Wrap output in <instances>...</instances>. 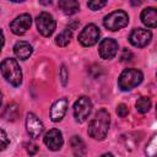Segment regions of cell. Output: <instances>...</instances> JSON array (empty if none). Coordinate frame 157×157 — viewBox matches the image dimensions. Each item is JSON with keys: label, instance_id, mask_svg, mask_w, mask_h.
<instances>
[{"label": "cell", "instance_id": "obj_1", "mask_svg": "<svg viewBox=\"0 0 157 157\" xmlns=\"http://www.w3.org/2000/svg\"><path fill=\"white\" fill-rule=\"evenodd\" d=\"M109 124H110L109 113L105 109H99L88 125V135L98 141L104 140L108 134Z\"/></svg>", "mask_w": 157, "mask_h": 157}, {"label": "cell", "instance_id": "obj_2", "mask_svg": "<svg viewBox=\"0 0 157 157\" xmlns=\"http://www.w3.org/2000/svg\"><path fill=\"white\" fill-rule=\"evenodd\" d=\"M0 71L4 78L13 87H18L22 83V71L18 63L15 59L7 58L2 60L0 64Z\"/></svg>", "mask_w": 157, "mask_h": 157}, {"label": "cell", "instance_id": "obj_3", "mask_svg": "<svg viewBox=\"0 0 157 157\" xmlns=\"http://www.w3.org/2000/svg\"><path fill=\"white\" fill-rule=\"evenodd\" d=\"M144 75L137 69H126L124 70L118 80V86L121 91H130L134 87L139 86L142 82Z\"/></svg>", "mask_w": 157, "mask_h": 157}, {"label": "cell", "instance_id": "obj_4", "mask_svg": "<svg viewBox=\"0 0 157 157\" xmlns=\"http://www.w3.org/2000/svg\"><path fill=\"white\" fill-rule=\"evenodd\" d=\"M129 23V16L125 11L123 10H117L110 12L109 15L104 16L103 18V25L109 31H118L120 28H124Z\"/></svg>", "mask_w": 157, "mask_h": 157}, {"label": "cell", "instance_id": "obj_5", "mask_svg": "<svg viewBox=\"0 0 157 157\" xmlns=\"http://www.w3.org/2000/svg\"><path fill=\"white\" fill-rule=\"evenodd\" d=\"M92 112V102L88 97H80L74 104V117L77 123H85Z\"/></svg>", "mask_w": 157, "mask_h": 157}, {"label": "cell", "instance_id": "obj_6", "mask_svg": "<svg viewBox=\"0 0 157 157\" xmlns=\"http://www.w3.org/2000/svg\"><path fill=\"white\" fill-rule=\"evenodd\" d=\"M36 23H37L38 32L44 37H50L56 26L55 20L48 12H40L36 18Z\"/></svg>", "mask_w": 157, "mask_h": 157}, {"label": "cell", "instance_id": "obj_7", "mask_svg": "<svg viewBox=\"0 0 157 157\" xmlns=\"http://www.w3.org/2000/svg\"><path fill=\"white\" fill-rule=\"evenodd\" d=\"M99 36H101L99 28H98L96 25L90 23V25H87V26L81 31V33L78 34V42H80L83 47H92V45H94V44L98 42Z\"/></svg>", "mask_w": 157, "mask_h": 157}, {"label": "cell", "instance_id": "obj_8", "mask_svg": "<svg viewBox=\"0 0 157 157\" xmlns=\"http://www.w3.org/2000/svg\"><path fill=\"white\" fill-rule=\"evenodd\" d=\"M152 38V33L148 29H144V28H135L131 31L130 36H129V42L137 48H144L146 47L150 40Z\"/></svg>", "mask_w": 157, "mask_h": 157}, {"label": "cell", "instance_id": "obj_9", "mask_svg": "<svg viewBox=\"0 0 157 157\" xmlns=\"http://www.w3.org/2000/svg\"><path fill=\"white\" fill-rule=\"evenodd\" d=\"M32 25V18L28 13H22L20 16H17L11 23H10V29L13 34H17V36H22L25 34L29 27Z\"/></svg>", "mask_w": 157, "mask_h": 157}, {"label": "cell", "instance_id": "obj_10", "mask_svg": "<svg viewBox=\"0 0 157 157\" xmlns=\"http://www.w3.org/2000/svg\"><path fill=\"white\" fill-rule=\"evenodd\" d=\"M26 130L29 137L38 139L44 131V125L33 113H28L26 115Z\"/></svg>", "mask_w": 157, "mask_h": 157}, {"label": "cell", "instance_id": "obj_11", "mask_svg": "<svg viewBox=\"0 0 157 157\" xmlns=\"http://www.w3.org/2000/svg\"><path fill=\"white\" fill-rule=\"evenodd\" d=\"M99 55L104 60L113 59L118 53V42L112 38H105L99 43Z\"/></svg>", "mask_w": 157, "mask_h": 157}, {"label": "cell", "instance_id": "obj_12", "mask_svg": "<svg viewBox=\"0 0 157 157\" xmlns=\"http://www.w3.org/2000/svg\"><path fill=\"white\" fill-rule=\"evenodd\" d=\"M44 144L47 145V147L52 151H58L61 148L63 144H64V139H63V134L60 130L58 129H52L49 130L45 135H44Z\"/></svg>", "mask_w": 157, "mask_h": 157}, {"label": "cell", "instance_id": "obj_13", "mask_svg": "<svg viewBox=\"0 0 157 157\" xmlns=\"http://www.w3.org/2000/svg\"><path fill=\"white\" fill-rule=\"evenodd\" d=\"M67 104L69 103H67L66 98H60V99L54 102V104L50 108V119H52V121L56 123V121H60L64 118V115L67 110Z\"/></svg>", "mask_w": 157, "mask_h": 157}, {"label": "cell", "instance_id": "obj_14", "mask_svg": "<svg viewBox=\"0 0 157 157\" xmlns=\"http://www.w3.org/2000/svg\"><path fill=\"white\" fill-rule=\"evenodd\" d=\"M13 52L16 54V56L21 60H26L31 56L33 49H32V45L25 40H18L16 42V44L13 45Z\"/></svg>", "mask_w": 157, "mask_h": 157}, {"label": "cell", "instance_id": "obj_15", "mask_svg": "<svg viewBox=\"0 0 157 157\" xmlns=\"http://www.w3.org/2000/svg\"><path fill=\"white\" fill-rule=\"evenodd\" d=\"M141 21L145 26L155 28L157 26V12L155 7H147L141 12Z\"/></svg>", "mask_w": 157, "mask_h": 157}, {"label": "cell", "instance_id": "obj_16", "mask_svg": "<svg viewBox=\"0 0 157 157\" xmlns=\"http://www.w3.org/2000/svg\"><path fill=\"white\" fill-rule=\"evenodd\" d=\"M59 7L65 15H74L80 10L78 0H59Z\"/></svg>", "mask_w": 157, "mask_h": 157}, {"label": "cell", "instance_id": "obj_17", "mask_svg": "<svg viewBox=\"0 0 157 157\" xmlns=\"http://www.w3.org/2000/svg\"><path fill=\"white\" fill-rule=\"evenodd\" d=\"M18 113H20V108L16 103H10L6 105L4 113H2V118L7 121H13L18 118Z\"/></svg>", "mask_w": 157, "mask_h": 157}, {"label": "cell", "instance_id": "obj_18", "mask_svg": "<svg viewBox=\"0 0 157 157\" xmlns=\"http://www.w3.org/2000/svg\"><path fill=\"white\" fill-rule=\"evenodd\" d=\"M70 144H71V147H72L74 153L76 156L86 155V146H85V142L82 141V139L80 136H72Z\"/></svg>", "mask_w": 157, "mask_h": 157}, {"label": "cell", "instance_id": "obj_19", "mask_svg": "<svg viewBox=\"0 0 157 157\" xmlns=\"http://www.w3.org/2000/svg\"><path fill=\"white\" fill-rule=\"evenodd\" d=\"M71 36H72V32L70 28H66L64 29L61 33H59L55 38V43L59 45V47H65L69 44L70 39H71Z\"/></svg>", "mask_w": 157, "mask_h": 157}, {"label": "cell", "instance_id": "obj_20", "mask_svg": "<svg viewBox=\"0 0 157 157\" xmlns=\"http://www.w3.org/2000/svg\"><path fill=\"white\" fill-rule=\"evenodd\" d=\"M151 108V99L148 97H141L136 102V110L139 113H147Z\"/></svg>", "mask_w": 157, "mask_h": 157}, {"label": "cell", "instance_id": "obj_21", "mask_svg": "<svg viewBox=\"0 0 157 157\" xmlns=\"http://www.w3.org/2000/svg\"><path fill=\"white\" fill-rule=\"evenodd\" d=\"M105 4H107V0H88L87 6H88V9H90V10L96 11V10L102 9Z\"/></svg>", "mask_w": 157, "mask_h": 157}, {"label": "cell", "instance_id": "obj_22", "mask_svg": "<svg viewBox=\"0 0 157 157\" xmlns=\"http://www.w3.org/2000/svg\"><path fill=\"white\" fill-rule=\"evenodd\" d=\"M9 144H10V140L6 135V132L2 129H0V152L4 151L9 146Z\"/></svg>", "mask_w": 157, "mask_h": 157}, {"label": "cell", "instance_id": "obj_23", "mask_svg": "<svg viewBox=\"0 0 157 157\" xmlns=\"http://www.w3.org/2000/svg\"><path fill=\"white\" fill-rule=\"evenodd\" d=\"M128 113H129V109H128V107L125 105V104H119L118 107H117V114L120 117V118H124V117H126L128 115Z\"/></svg>", "mask_w": 157, "mask_h": 157}, {"label": "cell", "instance_id": "obj_24", "mask_svg": "<svg viewBox=\"0 0 157 157\" xmlns=\"http://www.w3.org/2000/svg\"><path fill=\"white\" fill-rule=\"evenodd\" d=\"M60 78H61L63 85H66L67 78H69V72H67V70H66V66H65V65H63V66H61V69H60Z\"/></svg>", "mask_w": 157, "mask_h": 157}, {"label": "cell", "instance_id": "obj_25", "mask_svg": "<svg viewBox=\"0 0 157 157\" xmlns=\"http://www.w3.org/2000/svg\"><path fill=\"white\" fill-rule=\"evenodd\" d=\"M131 58H132V54H131V52H130V50H128L126 48H124V49L121 50L120 60H121V61H129V60H131Z\"/></svg>", "mask_w": 157, "mask_h": 157}, {"label": "cell", "instance_id": "obj_26", "mask_svg": "<svg viewBox=\"0 0 157 157\" xmlns=\"http://www.w3.org/2000/svg\"><path fill=\"white\" fill-rule=\"evenodd\" d=\"M37 151H38V146H37V145H34V144H32V142H29V144L27 145V152H28L29 155H34Z\"/></svg>", "mask_w": 157, "mask_h": 157}, {"label": "cell", "instance_id": "obj_27", "mask_svg": "<svg viewBox=\"0 0 157 157\" xmlns=\"http://www.w3.org/2000/svg\"><path fill=\"white\" fill-rule=\"evenodd\" d=\"M4 43H5V38H4V33H2V29L0 28V52L4 47Z\"/></svg>", "mask_w": 157, "mask_h": 157}, {"label": "cell", "instance_id": "obj_28", "mask_svg": "<svg viewBox=\"0 0 157 157\" xmlns=\"http://www.w3.org/2000/svg\"><path fill=\"white\" fill-rule=\"evenodd\" d=\"M142 2V0H131V5L132 6H139Z\"/></svg>", "mask_w": 157, "mask_h": 157}, {"label": "cell", "instance_id": "obj_29", "mask_svg": "<svg viewBox=\"0 0 157 157\" xmlns=\"http://www.w3.org/2000/svg\"><path fill=\"white\" fill-rule=\"evenodd\" d=\"M39 2L42 5H50L52 4V0H39Z\"/></svg>", "mask_w": 157, "mask_h": 157}, {"label": "cell", "instance_id": "obj_30", "mask_svg": "<svg viewBox=\"0 0 157 157\" xmlns=\"http://www.w3.org/2000/svg\"><path fill=\"white\" fill-rule=\"evenodd\" d=\"M10 1H12V2H22L25 0H10Z\"/></svg>", "mask_w": 157, "mask_h": 157}, {"label": "cell", "instance_id": "obj_31", "mask_svg": "<svg viewBox=\"0 0 157 157\" xmlns=\"http://www.w3.org/2000/svg\"><path fill=\"white\" fill-rule=\"evenodd\" d=\"M1 103H2V93L0 92V105H1Z\"/></svg>", "mask_w": 157, "mask_h": 157}]
</instances>
